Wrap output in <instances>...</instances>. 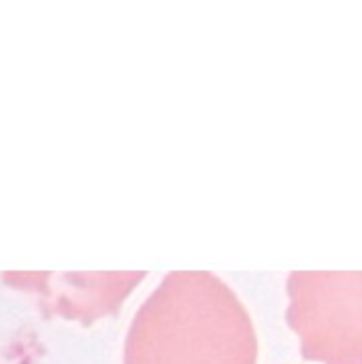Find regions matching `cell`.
Instances as JSON below:
<instances>
[{"label": "cell", "instance_id": "obj_2", "mask_svg": "<svg viewBox=\"0 0 362 364\" xmlns=\"http://www.w3.org/2000/svg\"><path fill=\"white\" fill-rule=\"evenodd\" d=\"M288 299L303 358L362 364V273H292Z\"/></svg>", "mask_w": 362, "mask_h": 364}, {"label": "cell", "instance_id": "obj_1", "mask_svg": "<svg viewBox=\"0 0 362 364\" xmlns=\"http://www.w3.org/2000/svg\"><path fill=\"white\" fill-rule=\"evenodd\" d=\"M254 324L211 273H171L137 311L124 364H256Z\"/></svg>", "mask_w": 362, "mask_h": 364}]
</instances>
